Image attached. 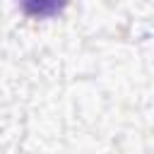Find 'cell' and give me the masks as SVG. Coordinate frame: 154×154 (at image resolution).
<instances>
[{"label":"cell","instance_id":"obj_1","mask_svg":"<svg viewBox=\"0 0 154 154\" xmlns=\"http://www.w3.org/2000/svg\"><path fill=\"white\" fill-rule=\"evenodd\" d=\"M22 5L29 14L43 17V14H55L65 5V0H22Z\"/></svg>","mask_w":154,"mask_h":154}]
</instances>
